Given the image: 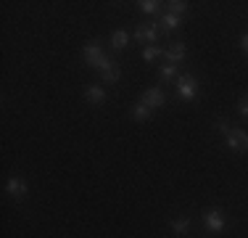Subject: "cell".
Listing matches in <instances>:
<instances>
[{"instance_id":"cell-17","label":"cell","mask_w":248,"mask_h":238,"mask_svg":"<svg viewBox=\"0 0 248 238\" xmlns=\"http://www.w3.org/2000/svg\"><path fill=\"white\" fill-rule=\"evenodd\" d=\"M158 74H161V80H164V82L172 80V77H177V64H164Z\"/></svg>"},{"instance_id":"cell-14","label":"cell","mask_w":248,"mask_h":238,"mask_svg":"<svg viewBox=\"0 0 248 238\" xmlns=\"http://www.w3.org/2000/svg\"><path fill=\"white\" fill-rule=\"evenodd\" d=\"M161 27L167 29V32H174V29L180 27V16H174V14H164V16H161Z\"/></svg>"},{"instance_id":"cell-3","label":"cell","mask_w":248,"mask_h":238,"mask_svg":"<svg viewBox=\"0 0 248 238\" xmlns=\"http://www.w3.org/2000/svg\"><path fill=\"white\" fill-rule=\"evenodd\" d=\"M224 138L232 151H248V133L246 130H227L224 127Z\"/></svg>"},{"instance_id":"cell-15","label":"cell","mask_w":248,"mask_h":238,"mask_svg":"<svg viewBox=\"0 0 248 238\" xmlns=\"http://www.w3.org/2000/svg\"><path fill=\"white\" fill-rule=\"evenodd\" d=\"M140 11H143V14H158V5H161V3H158V0H140Z\"/></svg>"},{"instance_id":"cell-13","label":"cell","mask_w":248,"mask_h":238,"mask_svg":"<svg viewBox=\"0 0 248 238\" xmlns=\"http://www.w3.org/2000/svg\"><path fill=\"white\" fill-rule=\"evenodd\" d=\"M158 56H164V48H158V45H148V48H143V61H156Z\"/></svg>"},{"instance_id":"cell-9","label":"cell","mask_w":248,"mask_h":238,"mask_svg":"<svg viewBox=\"0 0 248 238\" xmlns=\"http://www.w3.org/2000/svg\"><path fill=\"white\" fill-rule=\"evenodd\" d=\"M185 53H187L185 43H174V45L164 48V58H167V64H177V61H182V58H185Z\"/></svg>"},{"instance_id":"cell-2","label":"cell","mask_w":248,"mask_h":238,"mask_svg":"<svg viewBox=\"0 0 248 238\" xmlns=\"http://www.w3.org/2000/svg\"><path fill=\"white\" fill-rule=\"evenodd\" d=\"M158 34H161V24H140V27L135 29V40L148 43V45H156Z\"/></svg>"},{"instance_id":"cell-20","label":"cell","mask_w":248,"mask_h":238,"mask_svg":"<svg viewBox=\"0 0 248 238\" xmlns=\"http://www.w3.org/2000/svg\"><path fill=\"white\" fill-rule=\"evenodd\" d=\"M240 45H243V51L248 53V34H243V37H240Z\"/></svg>"},{"instance_id":"cell-5","label":"cell","mask_w":248,"mask_h":238,"mask_svg":"<svg viewBox=\"0 0 248 238\" xmlns=\"http://www.w3.org/2000/svg\"><path fill=\"white\" fill-rule=\"evenodd\" d=\"M143 103L148 106V109H161L164 103H167V95H164L161 87H148V90L143 93Z\"/></svg>"},{"instance_id":"cell-12","label":"cell","mask_w":248,"mask_h":238,"mask_svg":"<svg viewBox=\"0 0 248 238\" xmlns=\"http://www.w3.org/2000/svg\"><path fill=\"white\" fill-rule=\"evenodd\" d=\"M87 101H90V103H103V101H106V90H103V87H98V85H90V87H87Z\"/></svg>"},{"instance_id":"cell-11","label":"cell","mask_w":248,"mask_h":238,"mask_svg":"<svg viewBox=\"0 0 248 238\" xmlns=\"http://www.w3.org/2000/svg\"><path fill=\"white\" fill-rule=\"evenodd\" d=\"M127 43H129V34L124 32V29H116V32L111 34V45H114L116 51H122V48H127Z\"/></svg>"},{"instance_id":"cell-8","label":"cell","mask_w":248,"mask_h":238,"mask_svg":"<svg viewBox=\"0 0 248 238\" xmlns=\"http://www.w3.org/2000/svg\"><path fill=\"white\" fill-rule=\"evenodd\" d=\"M5 190H8V196H14L16 201H21V199L27 196V183L21 180V177H16V175H14L8 183H5Z\"/></svg>"},{"instance_id":"cell-19","label":"cell","mask_w":248,"mask_h":238,"mask_svg":"<svg viewBox=\"0 0 248 238\" xmlns=\"http://www.w3.org/2000/svg\"><path fill=\"white\" fill-rule=\"evenodd\" d=\"M240 114H243V117H248V95H246L243 101H240Z\"/></svg>"},{"instance_id":"cell-10","label":"cell","mask_w":248,"mask_h":238,"mask_svg":"<svg viewBox=\"0 0 248 238\" xmlns=\"http://www.w3.org/2000/svg\"><path fill=\"white\" fill-rule=\"evenodd\" d=\"M132 119H135V122H145V119H151V109L143 103V101L132 106Z\"/></svg>"},{"instance_id":"cell-4","label":"cell","mask_w":248,"mask_h":238,"mask_svg":"<svg viewBox=\"0 0 248 238\" xmlns=\"http://www.w3.org/2000/svg\"><path fill=\"white\" fill-rule=\"evenodd\" d=\"M203 222H206V228H209L211 233H222V230L227 228V217H224L222 209H209L203 214Z\"/></svg>"},{"instance_id":"cell-16","label":"cell","mask_w":248,"mask_h":238,"mask_svg":"<svg viewBox=\"0 0 248 238\" xmlns=\"http://www.w3.org/2000/svg\"><path fill=\"white\" fill-rule=\"evenodd\" d=\"M167 5H169V14H174V16H182L187 11V3H182V0H172Z\"/></svg>"},{"instance_id":"cell-7","label":"cell","mask_w":248,"mask_h":238,"mask_svg":"<svg viewBox=\"0 0 248 238\" xmlns=\"http://www.w3.org/2000/svg\"><path fill=\"white\" fill-rule=\"evenodd\" d=\"M85 61L90 64V67H95V69L106 61V56H103V51H100L98 43H87L85 45Z\"/></svg>"},{"instance_id":"cell-1","label":"cell","mask_w":248,"mask_h":238,"mask_svg":"<svg viewBox=\"0 0 248 238\" xmlns=\"http://www.w3.org/2000/svg\"><path fill=\"white\" fill-rule=\"evenodd\" d=\"M177 95L182 101H193L198 95V82L193 74H185V77H177Z\"/></svg>"},{"instance_id":"cell-6","label":"cell","mask_w":248,"mask_h":238,"mask_svg":"<svg viewBox=\"0 0 248 238\" xmlns=\"http://www.w3.org/2000/svg\"><path fill=\"white\" fill-rule=\"evenodd\" d=\"M98 71H100V77H103V80L108 82V85H114V82L119 80V74H122V71H119V64L111 61V58H106V61L98 67Z\"/></svg>"},{"instance_id":"cell-18","label":"cell","mask_w":248,"mask_h":238,"mask_svg":"<svg viewBox=\"0 0 248 238\" xmlns=\"http://www.w3.org/2000/svg\"><path fill=\"white\" fill-rule=\"evenodd\" d=\"M187 228H190V220H187V217H180V220H174V222H172L174 233H185Z\"/></svg>"}]
</instances>
